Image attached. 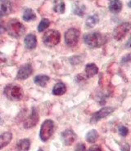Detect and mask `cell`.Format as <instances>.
Returning <instances> with one entry per match:
<instances>
[{
	"label": "cell",
	"instance_id": "3",
	"mask_svg": "<svg viewBox=\"0 0 131 151\" xmlns=\"http://www.w3.org/2000/svg\"><path fill=\"white\" fill-rule=\"evenodd\" d=\"M4 94L12 101H20L23 97V91L19 86L9 84L4 89Z\"/></svg>",
	"mask_w": 131,
	"mask_h": 151
},
{
	"label": "cell",
	"instance_id": "9",
	"mask_svg": "<svg viewBox=\"0 0 131 151\" xmlns=\"http://www.w3.org/2000/svg\"><path fill=\"white\" fill-rule=\"evenodd\" d=\"M39 119V114L37 109L34 107L32 108V112L28 117V119L25 120V123H24V127L25 128H31L33 127H35L38 123Z\"/></svg>",
	"mask_w": 131,
	"mask_h": 151
},
{
	"label": "cell",
	"instance_id": "31",
	"mask_svg": "<svg viewBox=\"0 0 131 151\" xmlns=\"http://www.w3.org/2000/svg\"><path fill=\"white\" fill-rule=\"evenodd\" d=\"M121 150H122V151H130V145H129V144H127V143H125V144L121 147Z\"/></svg>",
	"mask_w": 131,
	"mask_h": 151
},
{
	"label": "cell",
	"instance_id": "2",
	"mask_svg": "<svg viewBox=\"0 0 131 151\" xmlns=\"http://www.w3.org/2000/svg\"><path fill=\"white\" fill-rule=\"evenodd\" d=\"M8 35L13 38H20L25 34V28L24 25L17 20H12L7 25V29Z\"/></svg>",
	"mask_w": 131,
	"mask_h": 151
},
{
	"label": "cell",
	"instance_id": "28",
	"mask_svg": "<svg viewBox=\"0 0 131 151\" xmlns=\"http://www.w3.org/2000/svg\"><path fill=\"white\" fill-rule=\"evenodd\" d=\"M75 151H86V147H85V144H78L75 147Z\"/></svg>",
	"mask_w": 131,
	"mask_h": 151
},
{
	"label": "cell",
	"instance_id": "6",
	"mask_svg": "<svg viewBox=\"0 0 131 151\" xmlns=\"http://www.w3.org/2000/svg\"><path fill=\"white\" fill-rule=\"evenodd\" d=\"M80 37V31L77 29H69L65 34V42L69 47H74L77 44Z\"/></svg>",
	"mask_w": 131,
	"mask_h": 151
},
{
	"label": "cell",
	"instance_id": "10",
	"mask_svg": "<svg viewBox=\"0 0 131 151\" xmlns=\"http://www.w3.org/2000/svg\"><path fill=\"white\" fill-rule=\"evenodd\" d=\"M33 73V68H32L30 64H26L24 65L19 69L17 75V79H21V80H24L29 78Z\"/></svg>",
	"mask_w": 131,
	"mask_h": 151
},
{
	"label": "cell",
	"instance_id": "12",
	"mask_svg": "<svg viewBox=\"0 0 131 151\" xmlns=\"http://www.w3.org/2000/svg\"><path fill=\"white\" fill-rule=\"evenodd\" d=\"M12 10L11 0H0V17L10 14Z\"/></svg>",
	"mask_w": 131,
	"mask_h": 151
},
{
	"label": "cell",
	"instance_id": "25",
	"mask_svg": "<svg viewBox=\"0 0 131 151\" xmlns=\"http://www.w3.org/2000/svg\"><path fill=\"white\" fill-rule=\"evenodd\" d=\"M7 56L4 53L0 52V68L4 67L7 64Z\"/></svg>",
	"mask_w": 131,
	"mask_h": 151
},
{
	"label": "cell",
	"instance_id": "19",
	"mask_svg": "<svg viewBox=\"0 0 131 151\" xmlns=\"http://www.w3.org/2000/svg\"><path fill=\"white\" fill-rule=\"evenodd\" d=\"M66 91H67L66 85L64 84L63 83H58L54 86L53 89V93L55 96H61L63 95Z\"/></svg>",
	"mask_w": 131,
	"mask_h": 151
},
{
	"label": "cell",
	"instance_id": "15",
	"mask_svg": "<svg viewBox=\"0 0 131 151\" xmlns=\"http://www.w3.org/2000/svg\"><path fill=\"white\" fill-rule=\"evenodd\" d=\"M98 68L94 64H88L85 66V74H86V76L88 78H91L93 76H94L95 74H98Z\"/></svg>",
	"mask_w": 131,
	"mask_h": 151
},
{
	"label": "cell",
	"instance_id": "22",
	"mask_svg": "<svg viewBox=\"0 0 131 151\" xmlns=\"http://www.w3.org/2000/svg\"><path fill=\"white\" fill-rule=\"evenodd\" d=\"M85 139L89 143H94L98 139V132L94 130V129L89 131V132L86 134Z\"/></svg>",
	"mask_w": 131,
	"mask_h": 151
},
{
	"label": "cell",
	"instance_id": "16",
	"mask_svg": "<svg viewBox=\"0 0 131 151\" xmlns=\"http://www.w3.org/2000/svg\"><path fill=\"white\" fill-rule=\"evenodd\" d=\"M65 8L64 0H53V10L55 12L62 14L65 12Z\"/></svg>",
	"mask_w": 131,
	"mask_h": 151
},
{
	"label": "cell",
	"instance_id": "14",
	"mask_svg": "<svg viewBox=\"0 0 131 151\" xmlns=\"http://www.w3.org/2000/svg\"><path fill=\"white\" fill-rule=\"evenodd\" d=\"M12 138V135L11 132H4L0 135V149H3L10 143Z\"/></svg>",
	"mask_w": 131,
	"mask_h": 151
},
{
	"label": "cell",
	"instance_id": "18",
	"mask_svg": "<svg viewBox=\"0 0 131 151\" xmlns=\"http://www.w3.org/2000/svg\"><path fill=\"white\" fill-rule=\"evenodd\" d=\"M109 9L113 13H118L122 9V3L120 0H112L109 5Z\"/></svg>",
	"mask_w": 131,
	"mask_h": 151
},
{
	"label": "cell",
	"instance_id": "24",
	"mask_svg": "<svg viewBox=\"0 0 131 151\" xmlns=\"http://www.w3.org/2000/svg\"><path fill=\"white\" fill-rule=\"evenodd\" d=\"M50 25V21H48V19H43L42 21H40L39 25H38V31L43 32V30H45Z\"/></svg>",
	"mask_w": 131,
	"mask_h": 151
},
{
	"label": "cell",
	"instance_id": "1",
	"mask_svg": "<svg viewBox=\"0 0 131 151\" xmlns=\"http://www.w3.org/2000/svg\"><path fill=\"white\" fill-rule=\"evenodd\" d=\"M85 42L91 47H100L107 42V38L101 33L93 32L85 35L84 37Z\"/></svg>",
	"mask_w": 131,
	"mask_h": 151
},
{
	"label": "cell",
	"instance_id": "20",
	"mask_svg": "<svg viewBox=\"0 0 131 151\" xmlns=\"http://www.w3.org/2000/svg\"><path fill=\"white\" fill-rule=\"evenodd\" d=\"M49 80V77L48 75L44 74H39L35 78V84L39 85L40 87H44L47 84V83Z\"/></svg>",
	"mask_w": 131,
	"mask_h": 151
},
{
	"label": "cell",
	"instance_id": "21",
	"mask_svg": "<svg viewBox=\"0 0 131 151\" xmlns=\"http://www.w3.org/2000/svg\"><path fill=\"white\" fill-rule=\"evenodd\" d=\"M22 18L25 21H30L33 20H35L36 19V15L35 13L33 12L32 9L30 8H26L23 12V16Z\"/></svg>",
	"mask_w": 131,
	"mask_h": 151
},
{
	"label": "cell",
	"instance_id": "29",
	"mask_svg": "<svg viewBox=\"0 0 131 151\" xmlns=\"http://www.w3.org/2000/svg\"><path fill=\"white\" fill-rule=\"evenodd\" d=\"M89 151H102V148L98 145H93L89 148Z\"/></svg>",
	"mask_w": 131,
	"mask_h": 151
},
{
	"label": "cell",
	"instance_id": "5",
	"mask_svg": "<svg viewBox=\"0 0 131 151\" xmlns=\"http://www.w3.org/2000/svg\"><path fill=\"white\" fill-rule=\"evenodd\" d=\"M53 127L54 123L52 120L47 119L43 123L39 132V137L43 141H47L51 137L53 132Z\"/></svg>",
	"mask_w": 131,
	"mask_h": 151
},
{
	"label": "cell",
	"instance_id": "23",
	"mask_svg": "<svg viewBox=\"0 0 131 151\" xmlns=\"http://www.w3.org/2000/svg\"><path fill=\"white\" fill-rule=\"evenodd\" d=\"M99 21V19L97 15H93V16H90L88 17V19L86 20V25L89 27V28H92L94 25H97V23Z\"/></svg>",
	"mask_w": 131,
	"mask_h": 151
},
{
	"label": "cell",
	"instance_id": "26",
	"mask_svg": "<svg viewBox=\"0 0 131 151\" xmlns=\"http://www.w3.org/2000/svg\"><path fill=\"white\" fill-rule=\"evenodd\" d=\"M119 132H120L121 136H122V137H126L129 134V129L126 127L121 126L119 127Z\"/></svg>",
	"mask_w": 131,
	"mask_h": 151
},
{
	"label": "cell",
	"instance_id": "30",
	"mask_svg": "<svg viewBox=\"0 0 131 151\" xmlns=\"http://www.w3.org/2000/svg\"><path fill=\"white\" fill-rule=\"evenodd\" d=\"M130 54H128V55H126V56H124V58H123V59H122V61H121V62H122V64L124 63H128V62H130Z\"/></svg>",
	"mask_w": 131,
	"mask_h": 151
},
{
	"label": "cell",
	"instance_id": "17",
	"mask_svg": "<svg viewBox=\"0 0 131 151\" xmlns=\"http://www.w3.org/2000/svg\"><path fill=\"white\" fill-rule=\"evenodd\" d=\"M30 146V141L29 139H22L17 144V151H28Z\"/></svg>",
	"mask_w": 131,
	"mask_h": 151
},
{
	"label": "cell",
	"instance_id": "4",
	"mask_svg": "<svg viewBox=\"0 0 131 151\" xmlns=\"http://www.w3.org/2000/svg\"><path fill=\"white\" fill-rule=\"evenodd\" d=\"M61 40L60 33L55 29H49L43 35V42L48 47H54L57 45Z\"/></svg>",
	"mask_w": 131,
	"mask_h": 151
},
{
	"label": "cell",
	"instance_id": "11",
	"mask_svg": "<svg viewBox=\"0 0 131 151\" xmlns=\"http://www.w3.org/2000/svg\"><path fill=\"white\" fill-rule=\"evenodd\" d=\"M75 140H76V134L71 129L64 131L62 133V141L66 145H71L74 143Z\"/></svg>",
	"mask_w": 131,
	"mask_h": 151
},
{
	"label": "cell",
	"instance_id": "7",
	"mask_svg": "<svg viewBox=\"0 0 131 151\" xmlns=\"http://www.w3.org/2000/svg\"><path fill=\"white\" fill-rule=\"evenodd\" d=\"M130 29V25L129 22L121 23L119 25H117L113 32L114 39L118 41L122 40L129 33Z\"/></svg>",
	"mask_w": 131,
	"mask_h": 151
},
{
	"label": "cell",
	"instance_id": "8",
	"mask_svg": "<svg viewBox=\"0 0 131 151\" xmlns=\"http://www.w3.org/2000/svg\"><path fill=\"white\" fill-rule=\"evenodd\" d=\"M114 111L113 108L111 107H104L100 109L99 111L93 114V115L91 118V123H97L98 120L102 119L103 118H106L110 114Z\"/></svg>",
	"mask_w": 131,
	"mask_h": 151
},
{
	"label": "cell",
	"instance_id": "27",
	"mask_svg": "<svg viewBox=\"0 0 131 151\" xmlns=\"http://www.w3.org/2000/svg\"><path fill=\"white\" fill-rule=\"evenodd\" d=\"M7 29V25L3 20V18L0 17V34H4Z\"/></svg>",
	"mask_w": 131,
	"mask_h": 151
},
{
	"label": "cell",
	"instance_id": "13",
	"mask_svg": "<svg viewBox=\"0 0 131 151\" xmlns=\"http://www.w3.org/2000/svg\"><path fill=\"white\" fill-rule=\"evenodd\" d=\"M24 42H25V47L27 49H34V48H35L36 45H37L36 36L35 35H33V34H29V35L25 36Z\"/></svg>",
	"mask_w": 131,
	"mask_h": 151
},
{
	"label": "cell",
	"instance_id": "32",
	"mask_svg": "<svg viewBox=\"0 0 131 151\" xmlns=\"http://www.w3.org/2000/svg\"><path fill=\"white\" fill-rule=\"evenodd\" d=\"M38 151H43V150L42 149H39V150H38Z\"/></svg>",
	"mask_w": 131,
	"mask_h": 151
}]
</instances>
